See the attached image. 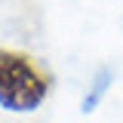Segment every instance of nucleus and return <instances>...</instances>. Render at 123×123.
Returning a JSON list of instances; mask_svg holds the SVG:
<instances>
[{"instance_id": "obj_1", "label": "nucleus", "mask_w": 123, "mask_h": 123, "mask_svg": "<svg viewBox=\"0 0 123 123\" xmlns=\"http://www.w3.org/2000/svg\"><path fill=\"white\" fill-rule=\"evenodd\" d=\"M52 80L25 52L0 46V105L12 114H31L46 102Z\"/></svg>"}, {"instance_id": "obj_2", "label": "nucleus", "mask_w": 123, "mask_h": 123, "mask_svg": "<svg viewBox=\"0 0 123 123\" xmlns=\"http://www.w3.org/2000/svg\"><path fill=\"white\" fill-rule=\"evenodd\" d=\"M108 80H111V71H102V80H98V83L92 86V92L86 95V102H83V111H92V105L98 102V95H102V89H105V83H108Z\"/></svg>"}]
</instances>
